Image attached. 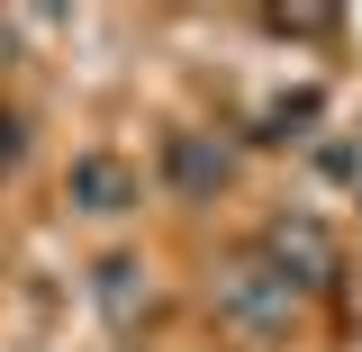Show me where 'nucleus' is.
<instances>
[{
	"label": "nucleus",
	"mask_w": 362,
	"mask_h": 352,
	"mask_svg": "<svg viewBox=\"0 0 362 352\" xmlns=\"http://www.w3.org/2000/svg\"><path fill=\"white\" fill-rule=\"evenodd\" d=\"M64 199H73L82 217H127V208H136V172L118 163V154H73Z\"/></svg>",
	"instance_id": "obj_1"
},
{
	"label": "nucleus",
	"mask_w": 362,
	"mask_h": 352,
	"mask_svg": "<svg viewBox=\"0 0 362 352\" xmlns=\"http://www.w3.org/2000/svg\"><path fill=\"white\" fill-rule=\"evenodd\" d=\"M173 172H181V190H209V181H226V163H209V154L181 135V145H173Z\"/></svg>",
	"instance_id": "obj_2"
},
{
	"label": "nucleus",
	"mask_w": 362,
	"mask_h": 352,
	"mask_svg": "<svg viewBox=\"0 0 362 352\" xmlns=\"http://www.w3.org/2000/svg\"><path fill=\"white\" fill-rule=\"evenodd\" d=\"M9 154H18V127H9V118H0V163H9Z\"/></svg>",
	"instance_id": "obj_3"
}]
</instances>
